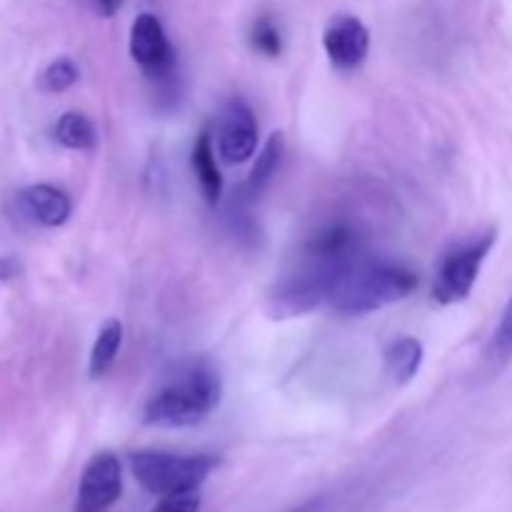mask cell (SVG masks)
I'll use <instances>...</instances> for the list:
<instances>
[{
    "instance_id": "1",
    "label": "cell",
    "mask_w": 512,
    "mask_h": 512,
    "mask_svg": "<svg viewBox=\"0 0 512 512\" xmlns=\"http://www.w3.org/2000/svg\"><path fill=\"white\" fill-rule=\"evenodd\" d=\"M365 258L363 238L348 223H333L318 230L300 250L295 268L278 280L270 293V318H295L328 303L340 275Z\"/></svg>"
},
{
    "instance_id": "2",
    "label": "cell",
    "mask_w": 512,
    "mask_h": 512,
    "mask_svg": "<svg viewBox=\"0 0 512 512\" xmlns=\"http://www.w3.org/2000/svg\"><path fill=\"white\" fill-rule=\"evenodd\" d=\"M420 278L408 265L393 260L360 258L350 265L328 295L330 308L343 315H368L415 293Z\"/></svg>"
},
{
    "instance_id": "3",
    "label": "cell",
    "mask_w": 512,
    "mask_h": 512,
    "mask_svg": "<svg viewBox=\"0 0 512 512\" xmlns=\"http://www.w3.org/2000/svg\"><path fill=\"white\" fill-rule=\"evenodd\" d=\"M220 403V378L210 368L195 365L165 383L143 408L150 428H195L210 418Z\"/></svg>"
},
{
    "instance_id": "4",
    "label": "cell",
    "mask_w": 512,
    "mask_h": 512,
    "mask_svg": "<svg viewBox=\"0 0 512 512\" xmlns=\"http://www.w3.org/2000/svg\"><path fill=\"white\" fill-rule=\"evenodd\" d=\"M218 465L220 460L215 455H173L158 450H138L130 455L133 478L158 498L195 493Z\"/></svg>"
},
{
    "instance_id": "5",
    "label": "cell",
    "mask_w": 512,
    "mask_h": 512,
    "mask_svg": "<svg viewBox=\"0 0 512 512\" xmlns=\"http://www.w3.org/2000/svg\"><path fill=\"white\" fill-rule=\"evenodd\" d=\"M130 55L160 98H175L178 88V53L165 35L158 15L140 13L130 28Z\"/></svg>"
},
{
    "instance_id": "6",
    "label": "cell",
    "mask_w": 512,
    "mask_h": 512,
    "mask_svg": "<svg viewBox=\"0 0 512 512\" xmlns=\"http://www.w3.org/2000/svg\"><path fill=\"white\" fill-rule=\"evenodd\" d=\"M493 245L495 233L490 230V233L478 235V238L468 240V243H460L455 248H450L440 258L433 298L440 305H455L468 298L473 293L475 283H478L480 268H483L485 258L493 250Z\"/></svg>"
},
{
    "instance_id": "7",
    "label": "cell",
    "mask_w": 512,
    "mask_h": 512,
    "mask_svg": "<svg viewBox=\"0 0 512 512\" xmlns=\"http://www.w3.org/2000/svg\"><path fill=\"white\" fill-rule=\"evenodd\" d=\"M123 495V468L118 455L100 450L80 475L75 512H108Z\"/></svg>"
},
{
    "instance_id": "8",
    "label": "cell",
    "mask_w": 512,
    "mask_h": 512,
    "mask_svg": "<svg viewBox=\"0 0 512 512\" xmlns=\"http://www.w3.org/2000/svg\"><path fill=\"white\" fill-rule=\"evenodd\" d=\"M323 48L335 70L353 73L370 53V30L358 15H333L323 30Z\"/></svg>"
},
{
    "instance_id": "9",
    "label": "cell",
    "mask_w": 512,
    "mask_h": 512,
    "mask_svg": "<svg viewBox=\"0 0 512 512\" xmlns=\"http://www.w3.org/2000/svg\"><path fill=\"white\" fill-rule=\"evenodd\" d=\"M258 150V120L243 98H233L220 113L218 153L228 165L250 160Z\"/></svg>"
},
{
    "instance_id": "10",
    "label": "cell",
    "mask_w": 512,
    "mask_h": 512,
    "mask_svg": "<svg viewBox=\"0 0 512 512\" xmlns=\"http://www.w3.org/2000/svg\"><path fill=\"white\" fill-rule=\"evenodd\" d=\"M23 203L28 208L30 218L43 225V228H60V225L68 223L70 213H73V203H70L68 193L48 183L30 185L23 193Z\"/></svg>"
},
{
    "instance_id": "11",
    "label": "cell",
    "mask_w": 512,
    "mask_h": 512,
    "mask_svg": "<svg viewBox=\"0 0 512 512\" xmlns=\"http://www.w3.org/2000/svg\"><path fill=\"white\" fill-rule=\"evenodd\" d=\"M190 163H193L195 180H198L205 203L215 208L220 195H223V175H220L218 163H215L213 138H210L208 130H200L198 138H195L193 153H190Z\"/></svg>"
},
{
    "instance_id": "12",
    "label": "cell",
    "mask_w": 512,
    "mask_h": 512,
    "mask_svg": "<svg viewBox=\"0 0 512 512\" xmlns=\"http://www.w3.org/2000/svg\"><path fill=\"white\" fill-rule=\"evenodd\" d=\"M423 343L418 338H395L385 348V373L395 385H408L423 365Z\"/></svg>"
},
{
    "instance_id": "13",
    "label": "cell",
    "mask_w": 512,
    "mask_h": 512,
    "mask_svg": "<svg viewBox=\"0 0 512 512\" xmlns=\"http://www.w3.org/2000/svg\"><path fill=\"white\" fill-rule=\"evenodd\" d=\"M120 348H123V325L120 320H108L100 328L98 338H95L93 350H90L88 373L93 380H100L110 368H113L115 358H118Z\"/></svg>"
},
{
    "instance_id": "14",
    "label": "cell",
    "mask_w": 512,
    "mask_h": 512,
    "mask_svg": "<svg viewBox=\"0 0 512 512\" xmlns=\"http://www.w3.org/2000/svg\"><path fill=\"white\" fill-rule=\"evenodd\" d=\"M55 140L68 150H93L98 145V130L93 120L83 113H63L53 128Z\"/></svg>"
},
{
    "instance_id": "15",
    "label": "cell",
    "mask_w": 512,
    "mask_h": 512,
    "mask_svg": "<svg viewBox=\"0 0 512 512\" xmlns=\"http://www.w3.org/2000/svg\"><path fill=\"white\" fill-rule=\"evenodd\" d=\"M285 153V138L283 133H273L268 140H265L263 150H260L258 160H255L253 170L248 175V183H245V190L250 195H260L265 190V185L273 180L275 170H278L280 160H283Z\"/></svg>"
},
{
    "instance_id": "16",
    "label": "cell",
    "mask_w": 512,
    "mask_h": 512,
    "mask_svg": "<svg viewBox=\"0 0 512 512\" xmlns=\"http://www.w3.org/2000/svg\"><path fill=\"white\" fill-rule=\"evenodd\" d=\"M248 40L255 53L265 55V58H278L283 53V33L270 15H260L253 20Z\"/></svg>"
},
{
    "instance_id": "17",
    "label": "cell",
    "mask_w": 512,
    "mask_h": 512,
    "mask_svg": "<svg viewBox=\"0 0 512 512\" xmlns=\"http://www.w3.org/2000/svg\"><path fill=\"white\" fill-rule=\"evenodd\" d=\"M78 78V65L70 58H58L43 70V75H40V88H43L45 93H65V90L73 88V85L78 83Z\"/></svg>"
},
{
    "instance_id": "18",
    "label": "cell",
    "mask_w": 512,
    "mask_h": 512,
    "mask_svg": "<svg viewBox=\"0 0 512 512\" xmlns=\"http://www.w3.org/2000/svg\"><path fill=\"white\" fill-rule=\"evenodd\" d=\"M153 512H200V495L195 493H178V495H165L160 503L155 505Z\"/></svg>"
},
{
    "instance_id": "19",
    "label": "cell",
    "mask_w": 512,
    "mask_h": 512,
    "mask_svg": "<svg viewBox=\"0 0 512 512\" xmlns=\"http://www.w3.org/2000/svg\"><path fill=\"white\" fill-rule=\"evenodd\" d=\"M493 353L500 355V358H510L512 355V298L510 303L505 305V313L503 318H500L498 330H495Z\"/></svg>"
},
{
    "instance_id": "20",
    "label": "cell",
    "mask_w": 512,
    "mask_h": 512,
    "mask_svg": "<svg viewBox=\"0 0 512 512\" xmlns=\"http://www.w3.org/2000/svg\"><path fill=\"white\" fill-rule=\"evenodd\" d=\"M20 273H23V263L15 255H0V283L15 280Z\"/></svg>"
},
{
    "instance_id": "21",
    "label": "cell",
    "mask_w": 512,
    "mask_h": 512,
    "mask_svg": "<svg viewBox=\"0 0 512 512\" xmlns=\"http://www.w3.org/2000/svg\"><path fill=\"white\" fill-rule=\"evenodd\" d=\"M90 5H93L95 13L103 15V18H113V15L123 8V0H90Z\"/></svg>"
},
{
    "instance_id": "22",
    "label": "cell",
    "mask_w": 512,
    "mask_h": 512,
    "mask_svg": "<svg viewBox=\"0 0 512 512\" xmlns=\"http://www.w3.org/2000/svg\"><path fill=\"white\" fill-rule=\"evenodd\" d=\"M298 512H315V503H310V505H308V508H300Z\"/></svg>"
}]
</instances>
